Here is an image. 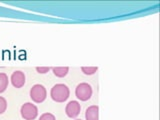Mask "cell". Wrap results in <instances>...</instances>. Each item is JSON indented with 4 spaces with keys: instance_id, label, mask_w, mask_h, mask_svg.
<instances>
[{
    "instance_id": "1",
    "label": "cell",
    "mask_w": 160,
    "mask_h": 120,
    "mask_svg": "<svg viewBox=\"0 0 160 120\" xmlns=\"http://www.w3.org/2000/svg\"><path fill=\"white\" fill-rule=\"evenodd\" d=\"M70 95V90L67 85L58 83L55 84L54 86L50 90V96H51L52 100L58 103H63L69 98Z\"/></svg>"
},
{
    "instance_id": "2",
    "label": "cell",
    "mask_w": 160,
    "mask_h": 120,
    "mask_svg": "<svg viewBox=\"0 0 160 120\" xmlns=\"http://www.w3.org/2000/svg\"><path fill=\"white\" fill-rule=\"evenodd\" d=\"M30 98L35 103H42L47 97V91L43 85L41 84H35L30 89Z\"/></svg>"
},
{
    "instance_id": "3",
    "label": "cell",
    "mask_w": 160,
    "mask_h": 120,
    "mask_svg": "<svg viewBox=\"0 0 160 120\" xmlns=\"http://www.w3.org/2000/svg\"><path fill=\"white\" fill-rule=\"evenodd\" d=\"M93 94V89L91 87V85L83 82L78 84L76 88H75V95H76L77 99H79L80 101H87L91 98Z\"/></svg>"
},
{
    "instance_id": "4",
    "label": "cell",
    "mask_w": 160,
    "mask_h": 120,
    "mask_svg": "<svg viewBox=\"0 0 160 120\" xmlns=\"http://www.w3.org/2000/svg\"><path fill=\"white\" fill-rule=\"evenodd\" d=\"M20 114L24 120H34L38 116V108L35 104L26 102L20 108Z\"/></svg>"
},
{
    "instance_id": "5",
    "label": "cell",
    "mask_w": 160,
    "mask_h": 120,
    "mask_svg": "<svg viewBox=\"0 0 160 120\" xmlns=\"http://www.w3.org/2000/svg\"><path fill=\"white\" fill-rule=\"evenodd\" d=\"M80 111H81V106L76 100L69 101L65 107V113L69 118H76L80 114Z\"/></svg>"
},
{
    "instance_id": "6",
    "label": "cell",
    "mask_w": 160,
    "mask_h": 120,
    "mask_svg": "<svg viewBox=\"0 0 160 120\" xmlns=\"http://www.w3.org/2000/svg\"><path fill=\"white\" fill-rule=\"evenodd\" d=\"M10 81H11V84L15 88H21L24 86L25 81H26V77H25L24 72L20 71V70H16V71H14L11 74Z\"/></svg>"
},
{
    "instance_id": "7",
    "label": "cell",
    "mask_w": 160,
    "mask_h": 120,
    "mask_svg": "<svg viewBox=\"0 0 160 120\" xmlns=\"http://www.w3.org/2000/svg\"><path fill=\"white\" fill-rule=\"evenodd\" d=\"M86 120H99V107L97 105H91L85 110Z\"/></svg>"
},
{
    "instance_id": "8",
    "label": "cell",
    "mask_w": 160,
    "mask_h": 120,
    "mask_svg": "<svg viewBox=\"0 0 160 120\" xmlns=\"http://www.w3.org/2000/svg\"><path fill=\"white\" fill-rule=\"evenodd\" d=\"M51 69L53 71V74L58 78L65 77L69 72V67H53Z\"/></svg>"
},
{
    "instance_id": "9",
    "label": "cell",
    "mask_w": 160,
    "mask_h": 120,
    "mask_svg": "<svg viewBox=\"0 0 160 120\" xmlns=\"http://www.w3.org/2000/svg\"><path fill=\"white\" fill-rule=\"evenodd\" d=\"M8 84H9V80L6 73L0 72V93H3L7 89Z\"/></svg>"
},
{
    "instance_id": "10",
    "label": "cell",
    "mask_w": 160,
    "mask_h": 120,
    "mask_svg": "<svg viewBox=\"0 0 160 120\" xmlns=\"http://www.w3.org/2000/svg\"><path fill=\"white\" fill-rule=\"evenodd\" d=\"M98 67L93 66V67H81V71L85 74V75H93L97 72Z\"/></svg>"
},
{
    "instance_id": "11",
    "label": "cell",
    "mask_w": 160,
    "mask_h": 120,
    "mask_svg": "<svg viewBox=\"0 0 160 120\" xmlns=\"http://www.w3.org/2000/svg\"><path fill=\"white\" fill-rule=\"evenodd\" d=\"M7 109V101L4 97L0 96V114H3Z\"/></svg>"
},
{
    "instance_id": "12",
    "label": "cell",
    "mask_w": 160,
    "mask_h": 120,
    "mask_svg": "<svg viewBox=\"0 0 160 120\" xmlns=\"http://www.w3.org/2000/svg\"><path fill=\"white\" fill-rule=\"evenodd\" d=\"M39 120H56V118H55V116L52 113L45 112L42 115H40Z\"/></svg>"
},
{
    "instance_id": "13",
    "label": "cell",
    "mask_w": 160,
    "mask_h": 120,
    "mask_svg": "<svg viewBox=\"0 0 160 120\" xmlns=\"http://www.w3.org/2000/svg\"><path fill=\"white\" fill-rule=\"evenodd\" d=\"M50 69H51L50 67H36V71L39 74H45V73H47Z\"/></svg>"
},
{
    "instance_id": "14",
    "label": "cell",
    "mask_w": 160,
    "mask_h": 120,
    "mask_svg": "<svg viewBox=\"0 0 160 120\" xmlns=\"http://www.w3.org/2000/svg\"><path fill=\"white\" fill-rule=\"evenodd\" d=\"M75 120H81V119H75Z\"/></svg>"
}]
</instances>
